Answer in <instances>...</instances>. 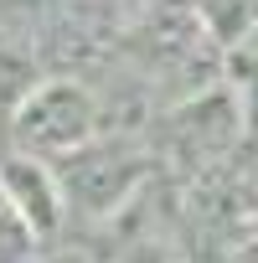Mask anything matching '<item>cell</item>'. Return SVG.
<instances>
[{"instance_id": "6da1fadb", "label": "cell", "mask_w": 258, "mask_h": 263, "mask_svg": "<svg viewBox=\"0 0 258 263\" xmlns=\"http://www.w3.org/2000/svg\"><path fill=\"white\" fill-rule=\"evenodd\" d=\"M145 176H150V160L140 150L119 145V140H88L72 155H62V165H57L67 206H78L88 217L124 212V201H135V191H140Z\"/></svg>"}, {"instance_id": "7a4b0ae2", "label": "cell", "mask_w": 258, "mask_h": 263, "mask_svg": "<svg viewBox=\"0 0 258 263\" xmlns=\"http://www.w3.org/2000/svg\"><path fill=\"white\" fill-rule=\"evenodd\" d=\"M93 129H98V98L67 78L42 83L16 108V140L42 155H72L78 145L93 140Z\"/></svg>"}, {"instance_id": "3957f363", "label": "cell", "mask_w": 258, "mask_h": 263, "mask_svg": "<svg viewBox=\"0 0 258 263\" xmlns=\"http://www.w3.org/2000/svg\"><path fill=\"white\" fill-rule=\"evenodd\" d=\"M237 135H243V114H237L232 88H217L212 98L201 93V98L181 103V108H176V119H171V145H176L191 165L217 160Z\"/></svg>"}, {"instance_id": "277c9868", "label": "cell", "mask_w": 258, "mask_h": 263, "mask_svg": "<svg viewBox=\"0 0 258 263\" xmlns=\"http://www.w3.org/2000/svg\"><path fill=\"white\" fill-rule=\"evenodd\" d=\"M0 191L16 201V212L26 217V227L36 232V242H52L67 222V196H62V181L57 171H47L42 160L31 155H11L0 160Z\"/></svg>"}, {"instance_id": "5b68a950", "label": "cell", "mask_w": 258, "mask_h": 263, "mask_svg": "<svg viewBox=\"0 0 258 263\" xmlns=\"http://www.w3.org/2000/svg\"><path fill=\"white\" fill-rule=\"evenodd\" d=\"M42 253L36 232L26 227V217L16 212V201L0 191V263H31Z\"/></svg>"}, {"instance_id": "8992f818", "label": "cell", "mask_w": 258, "mask_h": 263, "mask_svg": "<svg viewBox=\"0 0 258 263\" xmlns=\"http://www.w3.org/2000/svg\"><path fill=\"white\" fill-rule=\"evenodd\" d=\"M232 98L243 114V135H258V52L232 57Z\"/></svg>"}, {"instance_id": "52a82bcc", "label": "cell", "mask_w": 258, "mask_h": 263, "mask_svg": "<svg viewBox=\"0 0 258 263\" xmlns=\"http://www.w3.org/2000/svg\"><path fill=\"white\" fill-rule=\"evenodd\" d=\"M243 47H248V52H258V26H253V31L243 36Z\"/></svg>"}, {"instance_id": "ba28073f", "label": "cell", "mask_w": 258, "mask_h": 263, "mask_svg": "<svg viewBox=\"0 0 258 263\" xmlns=\"http://www.w3.org/2000/svg\"><path fill=\"white\" fill-rule=\"evenodd\" d=\"M119 263H160V258H140V253H129V258H119Z\"/></svg>"}]
</instances>
